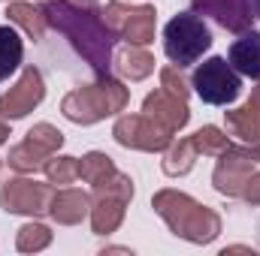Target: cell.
<instances>
[{
	"mask_svg": "<svg viewBox=\"0 0 260 256\" xmlns=\"http://www.w3.org/2000/svg\"><path fill=\"white\" fill-rule=\"evenodd\" d=\"M43 15H46V24L61 30L67 39L76 46V52L97 72L109 69L112 30L103 24V18H97L94 12H88V9H82L76 3H64V0H49L43 6Z\"/></svg>",
	"mask_w": 260,
	"mask_h": 256,
	"instance_id": "obj_1",
	"label": "cell"
},
{
	"mask_svg": "<svg viewBox=\"0 0 260 256\" xmlns=\"http://www.w3.org/2000/svg\"><path fill=\"white\" fill-rule=\"evenodd\" d=\"M154 211L170 223V229L188 241H212L218 232H221V220L215 211L203 208L200 202H194L191 196L185 193H176V190H160L154 196Z\"/></svg>",
	"mask_w": 260,
	"mask_h": 256,
	"instance_id": "obj_2",
	"label": "cell"
},
{
	"mask_svg": "<svg viewBox=\"0 0 260 256\" xmlns=\"http://www.w3.org/2000/svg\"><path fill=\"white\" fill-rule=\"evenodd\" d=\"M127 106V88H121L115 78H109L103 72V78L97 84L88 88H76L64 97V115L76 124H94L106 115H115Z\"/></svg>",
	"mask_w": 260,
	"mask_h": 256,
	"instance_id": "obj_3",
	"label": "cell"
},
{
	"mask_svg": "<svg viewBox=\"0 0 260 256\" xmlns=\"http://www.w3.org/2000/svg\"><path fill=\"white\" fill-rule=\"evenodd\" d=\"M212 49V33L206 21L194 12H179L164 27V52L173 61V66H191L203 58V52Z\"/></svg>",
	"mask_w": 260,
	"mask_h": 256,
	"instance_id": "obj_4",
	"label": "cell"
},
{
	"mask_svg": "<svg viewBox=\"0 0 260 256\" xmlns=\"http://www.w3.org/2000/svg\"><path fill=\"white\" fill-rule=\"evenodd\" d=\"M194 91L209 106H227L239 97L242 81H239V72L224 58H209L194 69Z\"/></svg>",
	"mask_w": 260,
	"mask_h": 256,
	"instance_id": "obj_5",
	"label": "cell"
},
{
	"mask_svg": "<svg viewBox=\"0 0 260 256\" xmlns=\"http://www.w3.org/2000/svg\"><path fill=\"white\" fill-rule=\"evenodd\" d=\"M112 133L124 148H139V151H164L173 142V133L151 121L148 115H124L118 118Z\"/></svg>",
	"mask_w": 260,
	"mask_h": 256,
	"instance_id": "obj_6",
	"label": "cell"
},
{
	"mask_svg": "<svg viewBox=\"0 0 260 256\" xmlns=\"http://www.w3.org/2000/svg\"><path fill=\"white\" fill-rule=\"evenodd\" d=\"M55 190L49 184H37L27 178H15L9 184H3L0 190V205L12 214H43L49 211Z\"/></svg>",
	"mask_w": 260,
	"mask_h": 256,
	"instance_id": "obj_7",
	"label": "cell"
},
{
	"mask_svg": "<svg viewBox=\"0 0 260 256\" xmlns=\"http://www.w3.org/2000/svg\"><path fill=\"white\" fill-rule=\"evenodd\" d=\"M218 157L221 160H218L215 175H212L215 187L221 193H227V196H242V187H245V181H248V175H251L257 160L251 157L248 148H233V145L227 151H221Z\"/></svg>",
	"mask_w": 260,
	"mask_h": 256,
	"instance_id": "obj_8",
	"label": "cell"
},
{
	"mask_svg": "<svg viewBox=\"0 0 260 256\" xmlns=\"http://www.w3.org/2000/svg\"><path fill=\"white\" fill-rule=\"evenodd\" d=\"M43 94V75L34 66H24L18 84L6 97H0V118H24L27 112H34V106H40Z\"/></svg>",
	"mask_w": 260,
	"mask_h": 256,
	"instance_id": "obj_9",
	"label": "cell"
},
{
	"mask_svg": "<svg viewBox=\"0 0 260 256\" xmlns=\"http://www.w3.org/2000/svg\"><path fill=\"white\" fill-rule=\"evenodd\" d=\"M197 12L212 15L221 27L233 30V33H245L251 27V6L248 0H191Z\"/></svg>",
	"mask_w": 260,
	"mask_h": 256,
	"instance_id": "obj_10",
	"label": "cell"
},
{
	"mask_svg": "<svg viewBox=\"0 0 260 256\" xmlns=\"http://www.w3.org/2000/svg\"><path fill=\"white\" fill-rule=\"evenodd\" d=\"M142 112H145L151 121H157L164 130H170V133H176V130H182L188 124V106H185V100H182V97H173V94L164 91V88L145 97Z\"/></svg>",
	"mask_w": 260,
	"mask_h": 256,
	"instance_id": "obj_11",
	"label": "cell"
},
{
	"mask_svg": "<svg viewBox=\"0 0 260 256\" xmlns=\"http://www.w3.org/2000/svg\"><path fill=\"white\" fill-rule=\"evenodd\" d=\"M227 64L239 75L260 78V30H245L227 52Z\"/></svg>",
	"mask_w": 260,
	"mask_h": 256,
	"instance_id": "obj_12",
	"label": "cell"
},
{
	"mask_svg": "<svg viewBox=\"0 0 260 256\" xmlns=\"http://www.w3.org/2000/svg\"><path fill=\"white\" fill-rule=\"evenodd\" d=\"M124 217V199L121 196H112V193H97V205L91 208V226L97 235H106V232H115L118 223Z\"/></svg>",
	"mask_w": 260,
	"mask_h": 256,
	"instance_id": "obj_13",
	"label": "cell"
},
{
	"mask_svg": "<svg viewBox=\"0 0 260 256\" xmlns=\"http://www.w3.org/2000/svg\"><path fill=\"white\" fill-rule=\"evenodd\" d=\"M227 127H230L233 136H239L245 142L251 157L260 160V115L257 112H251L248 106H242L236 112H227Z\"/></svg>",
	"mask_w": 260,
	"mask_h": 256,
	"instance_id": "obj_14",
	"label": "cell"
},
{
	"mask_svg": "<svg viewBox=\"0 0 260 256\" xmlns=\"http://www.w3.org/2000/svg\"><path fill=\"white\" fill-rule=\"evenodd\" d=\"M91 208V199L79 190H55L52 196V205H49V214L58 220V223H79Z\"/></svg>",
	"mask_w": 260,
	"mask_h": 256,
	"instance_id": "obj_15",
	"label": "cell"
},
{
	"mask_svg": "<svg viewBox=\"0 0 260 256\" xmlns=\"http://www.w3.org/2000/svg\"><path fill=\"white\" fill-rule=\"evenodd\" d=\"M49 157H52V151L43 148L40 142H34V139L27 136L21 145H15V148L9 151V166L18 169V172H37V169H46Z\"/></svg>",
	"mask_w": 260,
	"mask_h": 256,
	"instance_id": "obj_16",
	"label": "cell"
},
{
	"mask_svg": "<svg viewBox=\"0 0 260 256\" xmlns=\"http://www.w3.org/2000/svg\"><path fill=\"white\" fill-rule=\"evenodd\" d=\"M24 58V46H21V36L15 33V27L9 24H0V81H6Z\"/></svg>",
	"mask_w": 260,
	"mask_h": 256,
	"instance_id": "obj_17",
	"label": "cell"
},
{
	"mask_svg": "<svg viewBox=\"0 0 260 256\" xmlns=\"http://www.w3.org/2000/svg\"><path fill=\"white\" fill-rule=\"evenodd\" d=\"M154 6H139L130 9L127 24H124V36L130 46H148L154 39Z\"/></svg>",
	"mask_w": 260,
	"mask_h": 256,
	"instance_id": "obj_18",
	"label": "cell"
},
{
	"mask_svg": "<svg viewBox=\"0 0 260 256\" xmlns=\"http://www.w3.org/2000/svg\"><path fill=\"white\" fill-rule=\"evenodd\" d=\"M6 15H9V21L18 24L34 42L43 39V33H46V15H43V9H37V6H30V3H9Z\"/></svg>",
	"mask_w": 260,
	"mask_h": 256,
	"instance_id": "obj_19",
	"label": "cell"
},
{
	"mask_svg": "<svg viewBox=\"0 0 260 256\" xmlns=\"http://www.w3.org/2000/svg\"><path fill=\"white\" fill-rule=\"evenodd\" d=\"M112 175H115V166H112V160H109L106 154H100V151H91V154L82 157V163H79V178L88 181V184H94V187H100V184L109 181Z\"/></svg>",
	"mask_w": 260,
	"mask_h": 256,
	"instance_id": "obj_20",
	"label": "cell"
},
{
	"mask_svg": "<svg viewBox=\"0 0 260 256\" xmlns=\"http://www.w3.org/2000/svg\"><path fill=\"white\" fill-rule=\"evenodd\" d=\"M194 157H197V148L191 139L170 142V151H167V160H164V172L167 175H185V172H191Z\"/></svg>",
	"mask_w": 260,
	"mask_h": 256,
	"instance_id": "obj_21",
	"label": "cell"
},
{
	"mask_svg": "<svg viewBox=\"0 0 260 256\" xmlns=\"http://www.w3.org/2000/svg\"><path fill=\"white\" fill-rule=\"evenodd\" d=\"M118 69H121L127 78L139 81V78H145V75L154 69V58H151L142 46H130V49H124V52L118 55Z\"/></svg>",
	"mask_w": 260,
	"mask_h": 256,
	"instance_id": "obj_22",
	"label": "cell"
},
{
	"mask_svg": "<svg viewBox=\"0 0 260 256\" xmlns=\"http://www.w3.org/2000/svg\"><path fill=\"white\" fill-rule=\"evenodd\" d=\"M191 142H194L197 154H200V151H203V154H221V151H227V148H230V139H227L218 127L197 130L194 136H191Z\"/></svg>",
	"mask_w": 260,
	"mask_h": 256,
	"instance_id": "obj_23",
	"label": "cell"
},
{
	"mask_svg": "<svg viewBox=\"0 0 260 256\" xmlns=\"http://www.w3.org/2000/svg\"><path fill=\"white\" fill-rule=\"evenodd\" d=\"M49 241H52V232H49L43 223H27V226L18 229V250H24V253L43 250Z\"/></svg>",
	"mask_w": 260,
	"mask_h": 256,
	"instance_id": "obj_24",
	"label": "cell"
},
{
	"mask_svg": "<svg viewBox=\"0 0 260 256\" xmlns=\"http://www.w3.org/2000/svg\"><path fill=\"white\" fill-rule=\"evenodd\" d=\"M46 175L52 184H70L79 175V163H76V157H49Z\"/></svg>",
	"mask_w": 260,
	"mask_h": 256,
	"instance_id": "obj_25",
	"label": "cell"
},
{
	"mask_svg": "<svg viewBox=\"0 0 260 256\" xmlns=\"http://www.w3.org/2000/svg\"><path fill=\"white\" fill-rule=\"evenodd\" d=\"M100 18H103V24L112 30V33H124V24H127V15H130V9H124L118 0L115 3H109L103 12H97Z\"/></svg>",
	"mask_w": 260,
	"mask_h": 256,
	"instance_id": "obj_26",
	"label": "cell"
},
{
	"mask_svg": "<svg viewBox=\"0 0 260 256\" xmlns=\"http://www.w3.org/2000/svg\"><path fill=\"white\" fill-rule=\"evenodd\" d=\"M27 136H30V139H34V142H40V145H43V148H49V151H52V154H55V151H58V148H61V145H64V136H61V133H58V130L52 127V124H37V127L30 130V133H27Z\"/></svg>",
	"mask_w": 260,
	"mask_h": 256,
	"instance_id": "obj_27",
	"label": "cell"
},
{
	"mask_svg": "<svg viewBox=\"0 0 260 256\" xmlns=\"http://www.w3.org/2000/svg\"><path fill=\"white\" fill-rule=\"evenodd\" d=\"M160 81H164V91H170L173 97H188V88H185V81H182V75H179V66H167V69H160Z\"/></svg>",
	"mask_w": 260,
	"mask_h": 256,
	"instance_id": "obj_28",
	"label": "cell"
},
{
	"mask_svg": "<svg viewBox=\"0 0 260 256\" xmlns=\"http://www.w3.org/2000/svg\"><path fill=\"white\" fill-rule=\"evenodd\" d=\"M242 196L248 199V202H260V172L254 175H248V181H245V187H242Z\"/></svg>",
	"mask_w": 260,
	"mask_h": 256,
	"instance_id": "obj_29",
	"label": "cell"
},
{
	"mask_svg": "<svg viewBox=\"0 0 260 256\" xmlns=\"http://www.w3.org/2000/svg\"><path fill=\"white\" fill-rule=\"evenodd\" d=\"M245 106H248L251 112H257V115H260V84H257V88H254V91H251V100H248Z\"/></svg>",
	"mask_w": 260,
	"mask_h": 256,
	"instance_id": "obj_30",
	"label": "cell"
},
{
	"mask_svg": "<svg viewBox=\"0 0 260 256\" xmlns=\"http://www.w3.org/2000/svg\"><path fill=\"white\" fill-rule=\"evenodd\" d=\"M70 3H76V6H82V9H91V6H97V0H70Z\"/></svg>",
	"mask_w": 260,
	"mask_h": 256,
	"instance_id": "obj_31",
	"label": "cell"
},
{
	"mask_svg": "<svg viewBox=\"0 0 260 256\" xmlns=\"http://www.w3.org/2000/svg\"><path fill=\"white\" fill-rule=\"evenodd\" d=\"M248 6H251V15L260 18V0H248Z\"/></svg>",
	"mask_w": 260,
	"mask_h": 256,
	"instance_id": "obj_32",
	"label": "cell"
},
{
	"mask_svg": "<svg viewBox=\"0 0 260 256\" xmlns=\"http://www.w3.org/2000/svg\"><path fill=\"white\" fill-rule=\"evenodd\" d=\"M6 136H9V130H6V124H3V121H0V145L6 142Z\"/></svg>",
	"mask_w": 260,
	"mask_h": 256,
	"instance_id": "obj_33",
	"label": "cell"
}]
</instances>
